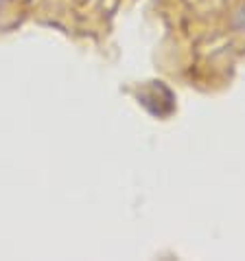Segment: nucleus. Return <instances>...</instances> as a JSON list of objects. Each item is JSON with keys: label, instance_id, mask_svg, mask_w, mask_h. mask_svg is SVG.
Masks as SVG:
<instances>
[{"label": "nucleus", "instance_id": "nucleus-1", "mask_svg": "<svg viewBox=\"0 0 245 261\" xmlns=\"http://www.w3.org/2000/svg\"><path fill=\"white\" fill-rule=\"evenodd\" d=\"M234 29L236 31H245V5H241V9L234 13Z\"/></svg>", "mask_w": 245, "mask_h": 261}]
</instances>
